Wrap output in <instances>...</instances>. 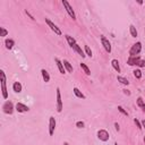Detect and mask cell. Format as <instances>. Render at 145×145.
<instances>
[{
  "mask_svg": "<svg viewBox=\"0 0 145 145\" xmlns=\"http://www.w3.org/2000/svg\"><path fill=\"white\" fill-rule=\"evenodd\" d=\"M25 14L27 15V16H30V18H31V19H33V20H34V19H35V18H34V16H33V15H32V14H31V13H30V11H27V10H25Z\"/></svg>",
  "mask_w": 145,
  "mask_h": 145,
  "instance_id": "32",
  "label": "cell"
},
{
  "mask_svg": "<svg viewBox=\"0 0 145 145\" xmlns=\"http://www.w3.org/2000/svg\"><path fill=\"white\" fill-rule=\"evenodd\" d=\"M63 64H64V66H65V69H66L67 72H68V73H73V66L70 65V63H69L68 60H64Z\"/></svg>",
  "mask_w": 145,
  "mask_h": 145,
  "instance_id": "16",
  "label": "cell"
},
{
  "mask_svg": "<svg viewBox=\"0 0 145 145\" xmlns=\"http://www.w3.org/2000/svg\"><path fill=\"white\" fill-rule=\"evenodd\" d=\"M0 82H1V92H2V96L4 99L8 98V92L7 87H6V74L4 70H0Z\"/></svg>",
  "mask_w": 145,
  "mask_h": 145,
  "instance_id": "1",
  "label": "cell"
},
{
  "mask_svg": "<svg viewBox=\"0 0 145 145\" xmlns=\"http://www.w3.org/2000/svg\"><path fill=\"white\" fill-rule=\"evenodd\" d=\"M85 53H86V56H88V57H92V50L88 45H85Z\"/></svg>",
  "mask_w": 145,
  "mask_h": 145,
  "instance_id": "27",
  "label": "cell"
},
{
  "mask_svg": "<svg viewBox=\"0 0 145 145\" xmlns=\"http://www.w3.org/2000/svg\"><path fill=\"white\" fill-rule=\"evenodd\" d=\"M142 51V43L141 42H136L135 44L132 45L130 50H129V57H136L141 53Z\"/></svg>",
  "mask_w": 145,
  "mask_h": 145,
  "instance_id": "2",
  "label": "cell"
},
{
  "mask_svg": "<svg viewBox=\"0 0 145 145\" xmlns=\"http://www.w3.org/2000/svg\"><path fill=\"white\" fill-rule=\"evenodd\" d=\"M134 76L136 77L137 79H140V78H142V72H141V69H135L134 72Z\"/></svg>",
  "mask_w": 145,
  "mask_h": 145,
  "instance_id": "25",
  "label": "cell"
},
{
  "mask_svg": "<svg viewBox=\"0 0 145 145\" xmlns=\"http://www.w3.org/2000/svg\"><path fill=\"white\" fill-rule=\"evenodd\" d=\"M64 108L63 104V100H61V93H60V88L57 87V111L58 112H61Z\"/></svg>",
  "mask_w": 145,
  "mask_h": 145,
  "instance_id": "7",
  "label": "cell"
},
{
  "mask_svg": "<svg viewBox=\"0 0 145 145\" xmlns=\"http://www.w3.org/2000/svg\"><path fill=\"white\" fill-rule=\"evenodd\" d=\"M18 112H20V113H23V112H27V111L30 110V108L26 106V104H24V103H22V102H18L16 104V108H15Z\"/></svg>",
  "mask_w": 145,
  "mask_h": 145,
  "instance_id": "10",
  "label": "cell"
},
{
  "mask_svg": "<svg viewBox=\"0 0 145 145\" xmlns=\"http://www.w3.org/2000/svg\"><path fill=\"white\" fill-rule=\"evenodd\" d=\"M56 119L54 117H50V119H49V135L52 136V135L54 134V129H56Z\"/></svg>",
  "mask_w": 145,
  "mask_h": 145,
  "instance_id": "9",
  "label": "cell"
},
{
  "mask_svg": "<svg viewBox=\"0 0 145 145\" xmlns=\"http://www.w3.org/2000/svg\"><path fill=\"white\" fill-rule=\"evenodd\" d=\"M45 23L48 24V26L51 29V31H53V32H54L57 35H61V34H63V33H61V31H60V29H59V27H58L57 25H56L54 23H52V22H51L50 19H49V18H45Z\"/></svg>",
  "mask_w": 145,
  "mask_h": 145,
  "instance_id": "6",
  "label": "cell"
},
{
  "mask_svg": "<svg viewBox=\"0 0 145 145\" xmlns=\"http://www.w3.org/2000/svg\"><path fill=\"white\" fill-rule=\"evenodd\" d=\"M41 74H42L43 81H44L45 83H48L49 81H50V75H49V73H48L45 69H42V70H41Z\"/></svg>",
  "mask_w": 145,
  "mask_h": 145,
  "instance_id": "17",
  "label": "cell"
},
{
  "mask_svg": "<svg viewBox=\"0 0 145 145\" xmlns=\"http://www.w3.org/2000/svg\"><path fill=\"white\" fill-rule=\"evenodd\" d=\"M72 48H73V50L75 51V52H77V53H78L79 56H81L82 58H85V56H86V54H85V52L82 50L81 45H78V44H77V43H76V44H75V45H73Z\"/></svg>",
  "mask_w": 145,
  "mask_h": 145,
  "instance_id": "13",
  "label": "cell"
},
{
  "mask_svg": "<svg viewBox=\"0 0 145 145\" xmlns=\"http://www.w3.org/2000/svg\"><path fill=\"white\" fill-rule=\"evenodd\" d=\"M63 5H64V7L66 8V11L68 13V15L73 18L74 20H75V19H76V14H75V11H74L73 7L69 5V2H68V1H66V0H63Z\"/></svg>",
  "mask_w": 145,
  "mask_h": 145,
  "instance_id": "4",
  "label": "cell"
},
{
  "mask_svg": "<svg viewBox=\"0 0 145 145\" xmlns=\"http://www.w3.org/2000/svg\"><path fill=\"white\" fill-rule=\"evenodd\" d=\"M136 103H137V106L140 107L141 109H142V110H143L144 112H145V102H144V100H143V99H142L141 96H140V98H137V100H136Z\"/></svg>",
  "mask_w": 145,
  "mask_h": 145,
  "instance_id": "19",
  "label": "cell"
},
{
  "mask_svg": "<svg viewBox=\"0 0 145 145\" xmlns=\"http://www.w3.org/2000/svg\"><path fill=\"white\" fill-rule=\"evenodd\" d=\"M8 35V31L5 29V27H0V36H7Z\"/></svg>",
  "mask_w": 145,
  "mask_h": 145,
  "instance_id": "26",
  "label": "cell"
},
{
  "mask_svg": "<svg viewBox=\"0 0 145 145\" xmlns=\"http://www.w3.org/2000/svg\"><path fill=\"white\" fill-rule=\"evenodd\" d=\"M118 111L119 112H121L122 115H125V116H128V113H127V111H126L124 108H122L121 106H118Z\"/></svg>",
  "mask_w": 145,
  "mask_h": 145,
  "instance_id": "29",
  "label": "cell"
},
{
  "mask_svg": "<svg viewBox=\"0 0 145 145\" xmlns=\"http://www.w3.org/2000/svg\"><path fill=\"white\" fill-rule=\"evenodd\" d=\"M134 122H135V125H136V127H137L138 129H140V130H141L142 128H143V127H142V122H141V121H140V120H138L137 118H135V119H134Z\"/></svg>",
  "mask_w": 145,
  "mask_h": 145,
  "instance_id": "28",
  "label": "cell"
},
{
  "mask_svg": "<svg viewBox=\"0 0 145 145\" xmlns=\"http://www.w3.org/2000/svg\"><path fill=\"white\" fill-rule=\"evenodd\" d=\"M115 127H116V130H120V127H119V125H118V122H115Z\"/></svg>",
  "mask_w": 145,
  "mask_h": 145,
  "instance_id": "33",
  "label": "cell"
},
{
  "mask_svg": "<svg viewBox=\"0 0 145 145\" xmlns=\"http://www.w3.org/2000/svg\"><path fill=\"white\" fill-rule=\"evenodd\" d=\"M64 145H69V144L67 143V142H65V143H64Z\"/></svg>",
  "mask_w": 145,
  "mask_h": 145,
  "instance_id": "36",
  "label": "cell"
},
{
  "mask_svg": "<svg viewBox=\"0 0 145 145\" xmlns=\"http://www.w3.org/2000/svg\"><path fill=\"white\" fill-rule=\"evenodd\" d=\"M13 90L15 93H20L22 90H23V86H22V84L19 82H15L13 84Z\"/></svg>",
  "mask_w": 145,
  "mask_h": 145,
  "instance_id": "14",
  "label": "cell"
},
{
  "mask_svg": "<svg viewBox=\"0 0 145 145\" xmlns=\"http://www.w3.org/2000/svg\"><path fill=\"white\" fill-rule=\"evenodd\" d=\"M136 66H138V67H145V60H142V59H141V60L137 63Z\"/></svg>",
  "mask_w": 145,
  "mask_h": 145,
  "instance_id": "31",
  "label": "cell"
},
{
  "mask_svg": "<svg viewBox=\"0 0 145 145\" xmlns=\"http://www.w3.org/2000/svg\"><path fill=\"white\" fill-rule=\"evenodd\" d=\"M144 143H145V137H144Z\"/></svg>",
  "mask_w": 145,
  "mask_h": 145,
  "instance_id": "37",
  "label": "cell"
},
{
  "mask_svg": "<svg viewBox=\"0 0 145 145\" xmlns=\"http://www.w3.org/2000/svg\"><path fill=\"white\" fill-rule=\"evenodd\" d=\"M81 68H82L83 70H84V73H85L87 76H90V75H91V70H90V68H88V67L86 66L85 64H83V63L81 64Z\"/></svg>",
  "mask_w": 145,
  "mask_h": 145,
  "instance_id": "23",
  "label": "cell"
},
{
  "mask_svg": "<svg viewBox=\"0 0 145 145\" xmlns=\"http://www.w3.org/2000/svg\"><path fill=\"white\" fill-rule=\"evenodd\" d=\"M111 65H112V68L115 69L117 73H120V72H121V69H120L119 61L117 60V59H112V61H111Z\"/></svg>",
  "mask_w": 145,
  "mask_h": 145,
  "instance_id": "15",
  "label": "cell"
},
{
  "mask_svg": "<svg viewBox=\"0 0 145 145\" xmlns=\"http://www.w3.org/2000/svg\"><path fill=\"white\" fill-rule=\"evenodd\" d=\"M101 43H102L104 50H106L108 53H110L112 49H111V43H110L109 40H108L107 38H104V36H101Z\"/></svg>",
  "mask_w": 145,
  "mask_h": 145,
  "instance_id": "8",
  "label": "cell"
},
{
  "mask_svg": "<svg viewBox=\"0 0 145 145\" xmlns=\"http://www.w3.org/2000/svg\"><path fill=\"white\" fill-rule=\"evenodd\" d=\"M142 127L145 128V120H142Z\"/></svg>",
  "mask_w": 145,
  "mask_h": 145,
  "instance_id": "35",
  "label": "cell"
},
{
  "mask_svg": "<svg viewBox=\"0 0 145 145\" xmlns=\"http://www.w3.org/2000/svg\"><path fill=\"white\" fill-rule=\"evenodd\" d=\"M140 60H141L140 56H136V57H129L128 60H127V64L129 65V66H136Z\"/></svg>",
  "mask_w": 145,
  "mask_h": 145,
  "instance_id": "12",
  "label": "cell"
},
{
  "mask_svg": "<svg viewBox=\"0 0 145 145\" xmlns=\"http://www.w3.org/2000/svg\"><path fill=\"white\" fill-rule=\"evenodd\" d=\"M117 79H118V82H120L121 84H124V85H129L128 79H127V78H125V77H122V76H118V77H117Z\"/></svg>",
  "mask_w": 145,
  "mask_h": 145,
  "instance_id": "24",
  "label": "cell"
},
{
  "mask_svg": "<svg viewBox=\"0 0 145 145\" xmlns=\"http://www.w3.org/2000/svg\"><path fill=\"white\" fill-rule=\"evenodd\" d=\"M73 92H74V94H75L77 98H79V99H86V96H85V95L83 94L82 92L79 91L77 87H74V88H73Z\"/></svg>",
  "mask_w": 145,
  "mask_h": 145,
  "instance_id": "20",
  "label": "cell"
},
{
  "mask_svg": "<svg viewBox=\"0 0 145 145\" xmlns=\"http://www.w3.org/2000/svg\"><path fill=\"white\" fill-rule=\"evenodd\" d=\"M54 63L57 64V66H58V69H59V72L60 74H64L66 73V69H65V66H64V64H63V61H61L59 58H54Z\"/></svg>",
  "mask_w": 145,
  "mask_h": 145,
  "instance_id": "11",
  "label": "cell"
},
{
  "mask_svg": "<svg viewBox=\"0 0 145 145\" xmlns=\"http://www.w3.org/2000/svg\"><path fill=\"white\" fill-rule=\"evenodd\" d=\"M65 38H66L67 42H68V44L70 45V47H73V45L76 44V40L74 39L73 36H70V35H65Z\"/></svg>",
  "mask_w": 145,
  "mask_h": 145,
  "instance_id": "21",
  "label": "cell"
},
{
  "mask_svg": "<svg viewBox=\"0 0 145 145\" xmlns=\"http://www.w3.org/2000/svg\"><path fill=\"white\" fill-rule=\"evenodd\" d=\"M2 110L6 115H13L14 112V104L11 101H6L5 104L2 106Z\"/></svg>",
  "mask_w": 145,
  "mask_h": 145,
  "instance_id": "3",
  "label": "cell"
},
{
  "mask_svg": "<svg viewBox=\"0 0 145 145\" xmlns=\"http://www.w3.org/2000/svg\"><path fill=\"white\" fill-rule=\"evenodd\" d=\"M84 122L83 121H77L76 122V127H78V128H84Z\"/></svg>",
  "mask_w": 145,
  "mask_h": 145,
  "instance_id": "30",
  "label": "cell"
},
{
  "mask_svg": "<svg viewBox=\"0 0 145 145\" xmlns=\"http://www.w3.org/2000/svg\"><path fill=\"white\" fill-rule=\"evenodd\" d=\"M98 138L102 142H107V141H109L110 135L106 129H100V130L98 132Z\"/></svg>",
  "mask_w": 145,
  "mask_h": 145,
  "instance_id": "5",
  "label": "cell"
},
{
  "mask_svg": "<svg viewBox=\"0 0 145 145\" xmlns=\"http://www.w3.org/2000/svg\"><path fill=\"white\" fill-rule=\"evenodd\" d=\"M129 32H130V35L133 36V38H136V36L138 35L137 30H136V27H135L134 25H130V26H129Z\"/></svg>",
  "mask_w": 145,
  "mask_h": 145,
  "instance_id": "22",
  "label": "cell"
},
{
  "mask_svg": "<svg viewBox=\"0 0 145 145\" xmlns=\"http://www.w3.org/2000/svg\"><path fill=\"white\" fill-rule=\"evenodd\" d=\"M124 93H125V94H127V95H130V92H129L128 90H124Z\"/></svg>",
  "mask_w": 145,
  "mask_h": 145,
  "instance_id": "34",
  "label": "cell"
},
{
  "mask_svg": "<svg viewBox=\"0 0 145 145\" xmlns=\"http://www.w3.org/2000/svg\"><path fill=\"white\" fill-rule=\"evenodd\" d=\"M5 45H6V48H7V49H11L15 45V41L13 39H6Z\"/></svg>",
  "mask_w": 145,
  "mask_h": 145,
  "instance_id": "18",
  "label": "cell"
}]
</instances>
